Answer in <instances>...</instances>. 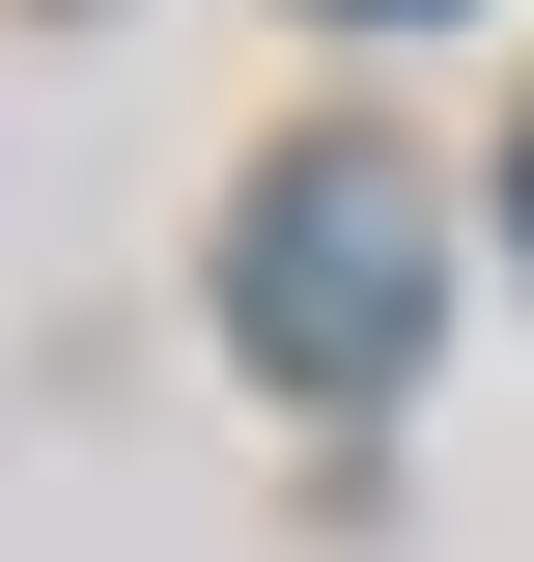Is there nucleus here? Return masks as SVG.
Returning a JSON list of instances; mask_svg holds the SVG:
<instances>
[{
  "mask_svg": "<svg viewBox=\"0 0 534 562\" xmlns=\"http://www.w3.org/2000/svg\"><path fill=\"white\" fill-rule=\"evenodd\" d=\"M337 29H450V0H337Z\"/></svg>",
  "mask_w": 534,
  "mask_h": 562,
  "instance_id": "f03ea898",
  "label": "nucleus"
},
{
  "mask_svg": "<svg viewBox=\"0 0 534 562\" xmlns=\"http://www.w3.org/2000/svg\"><path fill=\"white\" fill-rule=\"evenodd\" d=\"M422 310H450V254H422V169H366V140H281L254 225H225V338L281 366V394H394Z\"/></svg>",
  "mask_w": 534,
  "mask_h": 562,
  "instance_id": "f257e3e1",
  "label": "nucleus"
}]
</instances>
